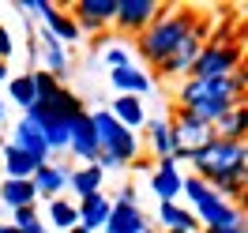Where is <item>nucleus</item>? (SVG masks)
<instances>
[{"mask_svg":"<svg viewBox=\"0 0 248 233\" xmlns=\"http://www.w3.org/2000/svg\"><path fill=\"white\" fill-rule=\"evenodd\" d=\"M106 185V173L98 166H72V177H68V192H76L79 200H91L98 196Z\"/></svg>","mask_w":248,"mask_h":233,"instance_id":"25","label":"nucleus"},{"mask_svg":"<svg viewBox=\"0 0 248 233\" xmlns=\"http://www.w3.org/2000/svg\"><path fill=\"white\" fill-rule=\"evenodd\" d=\"M215 140V128L211 124H200L196 117H188V113H173L170 117V143H173V162L181 166V162H188V158H196L207 147V143Z\"/></svg>","mask_w":248,"mask_h":233,"instance_id":"6","label":"nucleus"},{"mask_svg":"<svg viewBox=\"0 0 248 233\" xmlns=\"http://www.w3.org/2000/svg\"><path fill=\"white\" fill-rule=\"evenodd\" d=\"M181 166L173 158H158L151 166V192L158 196V203H177L181 200Z\"/></svg>","mask_w":248,"mask_h":233,"instance_id":"11","label":"nucleus"},{"mask_svg":"<svg viewBox=\"0 0 248 233\" xmlns=\"http://www.w3.org/2000/svg\"><path fill=\"white\" fill-rule=\"evenodd\" d=\"M136 196H140V192H136V185H124L121 192H117V200H113V203H132V207H136Z\"/></svg>","mask_w":248,"mask_h":233,"instance_id":"34","label":"nucleus"},{"mask_svg":"<svg viewBox=\"0 0 248 233\" xmlns=\"http://www.w3.org/2000/svg\"><path fill=\"white\" fill-rule=\"evenodd\" d=\"M68 177H72V166L68 162H42L38 170H34V192L38 196H46V200H61L64 192H68Z\"/></svg>","mask_w":248,"mask_h":233,"instance_id":"12","label":"nucleus"},{"mask_svg":"<svg viewBox=\"0 0 248 233\" xmlns=\"http://www.w3.org/2000/svg\"><path fill=\"white\" fill-rule=\"evenodd\" d=\"M8 98L16 102L23 113L34 106V79H31V72H23V76H12L8 79Z\"/></svg>","mask_w":248,"mask_h":233,"instance_id":"28","label":"nucleus"},{"mask_svg":"<svg viewBox=\"0 0 248 233\" xmlns=\"http://www.w3.org/2000/svg\"><path fill=\"white\" fill-rule=\"evenodd\" d=\"M68 16L76 19L79 34H106L117 16V0H76Z\"/></svg>","mask_w":248,"mask_h":233,"instance_id":"8","label":"nucleus"},{"mask_svg":"<svg viewBox=\"0 0 248 233\" xmlns=\"http://www.w3.org/2000/svg\"><path fill=\"white\" fill-rule=\"evenodd\" d=\"M31 79H34V102H49V98L64 87V83H57L49 72H42V68H31Z\"/></svg>","mask_w":248,"mask_h":233,"instance_id":"31","label":"nucleus"},{"mask_svg":"<svg viewBox=\"0 0 248 233\" xmlns=\"http://www.w3.org/2000/svg\"><path fill=\"white\" fill-rule=\"evenodd\" d=\"M245 87H248V72L237 68V72L226 76V79H196V76L181 79V87H177L173 98H177V109H181V113L196 117L200 124L215 128V121L226 109L245 102Z\"/></svg>","mask_w":248,"mask_h":233,"instance_id":"1","label":"nucleus"},{"mask_svg":"<svg viewBox=\"0 0 248 233\" xmlns=\"http://www.w3.org/2000/svg\"><path fill=\"white\" fill-rule=\"evenodd\" d=\"M16 233H46V222L38 218V207H23V211H12V222H8Z\"/></svg>","mask_w":248,"mask_h":233,"instance_id":"30","label":"nucleus"},{"mask_svg":"<svg viewBox=\"0 0 248 233\" xmlns=\"http://www.w3.org/2000/svg\"><path fill=\"white\" fill-rule=\"evenodd\" d=\"M143 233H158V226H151V222H147V230H143Z\"/></svg>","mask_w":248,"mask_h":233,"instance_id":"38","label":"nucleus"},{"mask_svg":"<svg viewBox=\"0 0 248 233\" xmlns=\"http://www.w3.org/2000/svg\"><path fill=\"white\" fill-rule=\"evenodd\" d=\"M188 166H192V173H196L200 181H207L211 188L248 181V143L211 140L196 158H188Z\"/></svg>","mask_w":248,"mask_h":233,"instance_id":"3","label":"nucleus"},{"mask_svg":"<svg viewBox=\"0 0 248 233\" xmlns=\"http://www.w3.org/2000/svg\"><path fill=\"white\" fill-rule=\"evenodd\" d=\"M245 136H248V109H245V102H241V106L226 109V113L215 121V140L245 143Z\"/></svg>","mask_w":248,"mask_h":233,"instance_id":"22","label":"nucleus"},{"mask_svg":"<svg viewBox=\"0 0 248 233\" xmlns=\"http://www.w3.org/2000/svg\"><path fill=\"white\" fill-rule=\"evenodd\" d=\"M76 211H79V226L91 230V233H98L102 226H106L109 211H113V200H109L106 192H98V196H91V200H79Z\"/></svg>","mask_w":248,"mask_h":233,"instance_id":"21","label":"nucleus"},{"mask_svg":"<svg viewBox=\"0 0 248 233\" xmlns=\"http://www.w3.org/2000/svg\"><path fill=\"white\" fill-rule=\"evenodd\" d=\"M147 222H151V218L140 211V203H136V207H132V203H113L102 233H143Z\"/></svg>","mask_w":248,"mask_h":233,"instance_id":"17","label":"nucleus"},{"mask_svg":"<svg viewBox=\"0 0 248 233\" xmlns=\"http://www.w3.org/2000/svg\"><path fill=\"white\" fill-rule=\"evenodd\" d=\"M0 233H4V222H0Z\"/></svg>","mask_w":248,"mask_h":233,"instance_id":"41","label":"nucleus"},{"mask_svg":"<svg viewBox=\"0 0 248 233\" xmlns=\"http://www.w3.org/2000/svg\"><path fill=\"white\" fill-rule=\"evenodd\" d=\"M128 170H136V173H151V162H147V158H136Z\"/></svg>","mask_w":248,"mask_h":233,"instance_id":"35","label":"nucleus"},{"mask_svg":"<svg viewBox=\"0 0 248 233\" xmlns=\"http://www.w3.org/2000/svg\"><path fill=\"white\" fill-rule=\"evenodd\" d=\"M68 233H91V230H83V226H76V230H68Z\"/></svg>","mask_w":248,"mask_h":233,"instance_id":"39","label":"nucleus"},{"mask_svg":"<svg viewBox=\"0 0 248 233\" xmlns=\"http://www.w3.org/2000/svg\"><path fill=\"white\" fill-rule=\"evenodd\" d=\"M102 61H106L109 72H113V68H124V64H136L132 61V49L124 46L121 38H113V34H109V42L102 46Z\"/></svg>","mask_w":248,"mask_h":233,"instance_id":"29","label":"nucleus"},{"mask_svg":"<svg viewBox=\"0 0 248 233\" xmlns=\"http://www.w3.org/2000/svg\"><path fill=\"white\" fill-rule=\"evenodd\" d=\"M140 147H147L155 158H170L173 155L170 121H166V117H147V121H143V140H140Z\"/></svg>","mask_w":248,"mask_h":233,"instance_id":"20","label":"nucleus"},{"mask_svg":"<svg viewBox=\"0 0 248 233\" xmlns=\"http://www.w3.org/2000/svg\"><path fill=\"white\" fill-rule=\"evenodd\" d=\"M241 64H245V46H241V38H233V34L226 31V34L211 38V42L200 49V57H196V64H192L188 76H196V79H226V76H233Z\"/></svg>","mask_w":248,"mask_h":233,"instance_id":"4","label":"nucleus"},{"mask_svg":"<svg viewBox=\"0 0 248 233\" xmlns=\"http://www.w3.org/2000/svg\"><path fill=\"white\" fill-rule=\"evenodd\" d=\"M109 83H113V91H117V94H132V98H143V94H151V87H155V79L147 76L140 64L113 68V72H109Z\"/></svg>","mask_w":248,"mask_h":233,"instance_id":"16","label":"nucleus"},{"mask_svg":"<svg viewBox=\"0 0 248 233\" xmlns=\"http://www.w3.org/2000/svg\"><path fill=\"white\" fill-rule=\"evenodd\" d=\"M192 215H196V222H200L203 230H233V226H245V211L233 207V203H226L222 196H215V192L203 203H196Z\"/></svg>","mask_w":248,"mask_h":233,"instance_id":"9","label":"nucleus"},{"mask_svg":"<svg viewBox=\"0 0 248 233\" xmlns=\"http://www.w3.org/2000/svg\"><path fill=\"white\" fill-rule=\"evenodd\" d=\"M109 117L117 121L121 128H128V132H140L143 121H147V109H143V98H132V94H117L113 102H109L106 109Z\"/></svg>","mask_w":248,"mask_h":233,"instance_id":"19","label":"nucleus"},{"mask_svg":"<svg viewBox=\"0 0 248 233\" xmlns=\"http://www.w3.org/2000/svg\"><path fill=\"white\" fill-rule=\"evenodd\" d=\"M0 203H4L8 211L38 207V192H34V181H8V177H0Z\"/></svg>","mask_w":248,"mask_h":233,"instance_id":"24","label":"nucleus"},{"mask_svg":"<svg viewBox=\"0 0 248 233\" xmlns=\"http://www.w3.org/2000/svg\"><path fill=\"white\" fill-rule=\"evenodd\" d=\"M34 42H38V64H42V72H49L57 83H64V79H68V72H72V57H68V49H64L61 42L46 31V27L38 31V38H34Z\"/></svg>","mask_w":248,"mask_h":233,"instance_id":"10","label":"nucleus"},{"mask_svg":"<svg viewBox=\"0 0 248 233\" xmlns=\"http://www.w3.org/2000/svg\"><path fill=\"white\" fill-rule=\"evenodd\" d=\"M8 79H12V72H8V64L0 61V83H8Z\"/></svg>","mask_w":248,"mask_h":233,"instance_id":"37","label":"nucleus"},{"mask_svg":"<svg viewBox=\"0 0 248 233\" xmlns=\"http://www.w3.org/2000/svg\"><path fill=\"white\" fill-rule=\"evenodd\" d=\"M12 53H16V38H12V31L0 23V61L8 64V61H12Z\"/></svg>","mask_w":248,"mask_h":233,"instance_id":"33","label":"nucleus"},{"mask_svg":"<svg viewBox=\"0 0 248 233\" xmlns=\"http://www.w3.org/2000/svg\"><path fill=\"white\" fill-rule=\"evenodd\" d=\"M8 143H12L16 151H23L27 158H34L38 166H42V162H53V155H49L46 140H42V132H38L31 121H19V124L12 128V140H8Z\"/></svg>","mask_w":248,"mask_h":233,"instance_id":"15","label":"nucleus"},{"mask_svg":"<svg viewBox=\"0 0 248 233\" xmlns=\"http://www.w3.org/2000/svg\"><path fill=\"white\" fill-rule=\"evenodd\" d=\"M158 233H200V222L185 203H158Z\"/></svg>","mask_w":248,"mask_h":233,"instance_id":"18","label":"nucleus"},{"mask_svg":"<svg viewBox=\"0 0 248 233\" xmlns=\"http://www.w3.org/2000/svg\"><path fill=\"white\" fill-rule=\"evenodd\" d=\"M23 16H38V19H46L49 12H53V0H19L16 4Z\"/></svg>","mask_w":248,"mask_h":233,"instance_id":"32","label":"nucleus"},{"mask_svg":"<svg viewBox=\"0 0 248 233\" xmlns=\"http://www.w3.org/2000/svg\"><path fill=\"white\" fill-rule=\"evenodd\" d=\"M34 170H38L34 158H27L23 151H16L12 143H4V177H8V181H31Z\"/></svg>","mask_w":248,"mask_h":233,"instance_id":"26","label":"nucleus"},{"mask_svg":"<svg viewBox=\"0 0 248 233\" xmlns=\"http://www.w3.org/2000/svg\"><path fill=\"white\" fill-rule=\"evenodd\" d=\"M196 12L192 8H162V16L147 27V31L136 38V49H140V57L147 64H162L170 53L185 46L188 38H192V27H196Z\"/></svg>","mask_w":248,"mask_h":233,"instance_id":"2","label":"nucleus"},{"mask_svg":"<svg viewBox=\"0 0 248 233\" xmlns=\"http://www.w3.org/2000/svg\"><path fill=\"white\" fill-rule=\"evenodd\" d=\"M0 121H4V98H0Z\"/></svg>","mask_w":248,"mask_h":233,"instance_id":"40","label":"nucleus"},{"mask_svg":"<svg viewBox=\"0 0 248 233\" xmlns=\"http://www.w3.org/2000/svg\"><path fill=\"white\" fill-rule=\"evenodd\" d=\"M68 151L79 158V166H94V158H98V136L91 128V113H83V117L72 121V128H68Z\"/></svg>","mask_w":248,"mask_h":233,"instance_id":"13","label":"nucleus"},{"mask_svg":"<svg viewBox=\"0 0 248 233\" xmlns=\"http://www.w3.org/2000/svg\"><path fill=\"white\" fill-rule=\"evenodd\" d=\"M200 49H203L200 38H188V42L177 49V53H170L166 61L158 64V68H155V76H158V79H188L192 64H196V57H200Z\"/></svg>","mask_w":248,"mask_h":233,"instance_id":"14","label":"nucleus"},{"mask_svg":"<svg viewBox=\"0 0 248 233\" xmlns=\"http://www.w3.org/2000/svg\"><path fill=\"white\" fill-rule=\"evenodd\" d=\"M200 233H248V226H233V230H200Z\"/></svg>","mask_w":248,"mask_h":233,"instance_id":"36","label":"nucleus"},{"mask_svg":"<svg viewBox=\"0 0 248 233\" xmlns=\"http://www.w3.org/2000/svg\"><path fill=\"white\" fill-rule=\"evenodd\" d=\"M91 128H94V136H98V155H109L113 162H121L124 170L140 158V151H143L140 147V132L121 128L106 109H94L91 113Z\"/></svg>","mask_w":248,"mask_h":233,"instance_id":"5","label":"nucleus"},{"mask_svg":"<svg viewBox=\"0 0 248 233\" xmlns=\"http://www.w3.org/2000/svg\"><path fill=\"white\" fill-rule=\"evenodd\" d=\"M42 23H46V31L53 34V38H57L64 49L76 46V42H83V34H79V27H76V19L68 16V8H61V4H53V12H49Z\"/></svg>","mask_w":248,"mask_h":233,"instance_id":"23","label":"nucleus"},{"mask_svg":"<svg viewBox=\"0 0 248 233\" xmlns=\"http://www.w3.org/2000/svg\"><path fill=\"white\" fill-rule=\"evenodd\" d=\"M49 222L57 226L61 233H68V230H76L79 226V211H76V203L72 200H49Z\"/></svg>","mask_w":248,"mask_h":233,"instance_id":"27","label":"nucleus"},{"mask_svg":"<svg viewBox=\"0 0 248 233\" xmlns=\"http://www.w3.org/2000/svg\"><path fill=\"white\" fill-rule=\"evenodd\" d=\"M162 8L166 4H158V0H117V16H113V27L124 34H132V38H140L158 16H162Z\"/></svg>","mask_w":248,"mask_h":233,"instance_id":"7","label":"nucleus"}]
</instances>
